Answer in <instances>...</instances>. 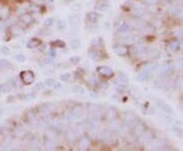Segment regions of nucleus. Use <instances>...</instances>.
Returning <instances> with one entry per match:
<instances>
[{"label":"nucleus","mask_w":183,"mask_h":151,"mask_svg":"<svg viewBox=\"0 0 183 151\" xmlns=\"http://www.w3.org/2000/svg\"><path fill=\"white\" fill-rule=\"evenodd\" d=\"M88 111L89 113V116H91V117L98 118V120L102 116V113H103V110H102V107L100 105L93 104V103L88 105Z\"/></svg>","instance_id":"nucleus-1"},{"label":"nucleus","mask_w":183,"mask_h":151,"mask_svg":"<svg viewBox=\"0 0 183 151\" xmlns=\"http://www.w3.org/2000/svg\"><path fill=\"white\" fill-rule=\"evenodd\" d=\"M20 79L24 85H31L35 81V75L32 71H24L20 73Z\"/></svg>","instance_id":"nucleus-2"},{"label":"nucleus","mask_w":183,"mask_h":151,"mask_svg":"<svg viewBox=\"0 0 183 151\" xmlns=\"http://www.w3.org/2000/svg\"><path fill=\"white\" fill-rule=\"evenodd\" d=\"M81 116H83V109H80L79 107H75L69 110V112L67 114V120L70 121H74L80 118Z\"/></svg>","instance_id":"nucleus-3"},{"label":"nucleus","mask_w":183,"mask_h":151,"mask_svg":"<svg viewBox=\"0 0 183 151\" xmlns=\"http://www.w3.org/2000/svg\"><path fill=\"white\" fill-rule=\"evenodd\" d=\"M91 146V139L88 136H83L77 139V148L80 150H87Z\"/></svg>","instance_id":"nucleus-4"},{"label":"nucleus","mask_w":183,"mask_h":151,"mask_svg":"<svg viewBox=\"0 0 183 151\" xmlns=\"http://www.w3.org/2000/svg\"><path fill=\"white\" fill-rule=\"evenodd\" d=\"M100 136H101L102 141L105 142L106 144H112V142L117 141L115 135H114L113 133H111V132H107V131H105V132L100 134Z\"/></svg>","instance_id":"nucleus-5"},{"label":"nucleus","mask_w":183,"mask_h":151,"mask_svg":"<svg viewBox=\"0 0 183 151\" xmlns=\"http://www.w3.org/2000/svg\"><path fill=\"white\" fill-rule=\"evenodd\" d=\"M97 73L100 76L105 77V78H110L113 76V71L112 68H110L109 67H99L97 69Z\"/></svg>","instance_id":"nucleus-6"},{"label":"nucleus","mask_w":183,"mask_h":151,"mask_svg":"<svg viewBox=\"0 0 183 151\" xmlns=\"http://www.w3.org/2000/svg\"><path fill=\"white\" fill-rule=\"evenodd\" d=\"M39 109H40V112L44 114V116H49V114L53 112V110H54V106L51 103H46V104L41 105Z\"/></svg>","instance_id":"nucleus-7"},{"label":"nucleus","mask_w":183,"mask_h":151,"mask_svg":"<svg viewBox=\"0 0 183 151\" xmlns=\"http://www.w3.org/2000/svg\"><path fill=\"white\" fill-rule=\"evenodd\" d=\"M87 19H88V22H89V23L96 24V23L99 22L100 14L98 13V12H96V11H91V12H89V13L87 14Z\"/></svg>","instance_id":"nucleus-8"},{"label":"nucleus","mask_w":183,"mask_h":151,"mask_svg":"<svg viewBox=\"0 0 183 151\" xmlns=\"http://www.w3.org/2000/svg\"><path fill=\"white\" fill-rule=\"evenodd\" d=\"M33 16L31 15V13H23V15H20V20H22V23L23 24H26V26H28V24H30L32 22H33Z\"/></svg>","instance_id":"nucleus-9"},{"label":"nucleus","mask_w":183,"mask_h":151,"mask_svg":"<svg viewBox=\"0 0 183 151\" xmlns=\"http://www.w3.org/2000/svg\"><path fill=\"white\" fill-rule=\"evenodd\" d=\"M114 52H115L117 55H124L127 53V47L122 46V45H118V46L114 47Z\"/></svg>","instance_id":"nucleus-10"},{"label":"nucleus","mask_w":183,"mask_h":151,"mask_svg":"<svg viewBox=\"0 0 183 151\" xmlns=\"http://www.w3.org/2000/svg\"><path fill=\"white\" fill-rule=\"evenodd\" d=\"M110 8V4L107 2V1H104V2H101V3H99L97 5V7H96V9L98 10V11H101V12H105V11H107L108 9Z\"/></svg>","instance_id":"nucleus-11"},{"label":"nucleus","mask_w":183,"mask_h":151,"mask_svg":"<svg viewBox=\"0 0 183 151\" xmlns=\"http://www.w3.org/2000/svg\"><path fill=\"white\" fill-rule=\"evenodd\" d=\"M77 139H79V134H77V132H75L74 130L69 131L68 134H67V140L69 142H74L77 140Z\"/></svg>","instance_id":"nucleus-12"},{"label":"nucleus","mask_w":183,"mask_h":151,"mask_svg":"<svg viewBox=\"0 0 183 151\" xmlns=\"http://www.w3.org/2000/svg\"><path fill=\"white\" fill-rule=\"evenodd\" d=\"M41 45V41L39 39H37V38H33L31 39L30 41H28V48H36V47H38Z\"/></svg>","instance_id":"nucleus-13"},{"label":"nucleus","mask_w":183,"mask_h":151,"mask_svg":"<svg viewBox=\"0 0 183 151\" xmlns=\"http://www.w3.org/2000/svg\"><path fill=\"white\" fill-rule=\"evenodd\" d=\"M106 116H107V118L109 121H114L115 118L117 117V112H116V110L114 109V108H110L108 109V111H107V114H106Z\"/></svg>","instance_id":"nucleus-14"},{"label":"nucleus","mask_w":183,"mask_h":151,"mask_svg":"<svg viewBox=\"0 0 183 151\" xmlns=\"http://www.w3.org/2000/svg\"><path fill=\"white\" fill-rule=\"evenodd\" d=\"M89 58H92L93 60H99L100 59V57H101V54H100V52L96 50V49H94V50H91L89 52Z\"/></svg>","instance_id":"nucleus-15"},{"label":"nucleus","mask_w":183,"mask_h":151,"mask_svg":"<svg viewBox=\"0 0 183 151\" xmlns=\"http://www.w3.org/2000/svg\"><path fill=\"white\" fill-rule=\"evenodd\" d=\"M72 92L74 94H79V95H84L85 93V90L83 86H79V85H76L74 87L72 88Z\"/></svg>","instance_id":"nucleus-16"},{"label":"nucleus","mask_w":183,"mask_h":151,"mask_svg":"<svg viewBox=\"0 0 183 151\" xmlns=\"http://www.w3.org/2000/svg\"><path fill=\"white\" fill-rule=\"evenodd\" d=\"M127 81H128V79H127V77H126L125 75H123V73H119L118 75V77H117V79H116V81H115V84H125V83H127Z\"/></svg>","instance_id":"nucleus-17"},{"label":"nucleus","mask_w":183,"mask_h":151,"mask_svg":"<svg viewBox=\"0 0 183 151\" xmlns=\"http://www.w3.org/2000/svg\"><path fill=\"white\" fill-rule=\"evenodd\" d=\"M79 19V16L77 15H71L70 18H69L68 22H69V24H70V26L72 28H76L77 24H79V19Z\"/></svg>","instance_id":"nucleus-18"},{"label":"nucleus","mask_w":183,"mask_h":151,"mask_svg":"<svg viewBox=\"0 0 183 151\" xmlns=\"http://www.w3.org/2000/svg\"><path fill=\"white\" fill-rule=\"evenodd\" d=\"M27 117H28V120L30 121H34L37 120V113L35 112V110H28V113H27Z\"/></svg>","instance_id":"nucleus-19"},{"label":"nucleus","mask_w":183,"mask_h":151,"mask_svg":"<svg viewBox=\"0 0 183 151\" xmlns=\"http://www.w3.org/2000/svg\"><path fill=\"white\" fill-rule=\"evenodd\" d=\"M22 32H23V30H22V28L20 27H18V26H13L11 28V33H12V35L13 36H19L20 34H22Z\"/></svg>","instance_id":"nucleus-20"},{"label":"nucleus","mask_w":183,"mask_h":151,"mask_svg":"<svg viewBox=\"0 0 183 151\" xmlns=\"http://www.w3.org/2000/svg\"><path fill=\"white\" fill-rule=\"evenodd\" d=\"M45 147H46L47 150H53L55 148V142H53L51 140H47L45 141Z\"/></svg>","instance_id":"nucleus-21"},{"label":"nucleus","mask_w":183,"mask_h":151,"mask_svg":"<svg viewBox=\"0 0 183 151\" xmlns=\"http://www.w3.org/2000/svg\"><path fill=\"white\" fill-rule=\"evenodd\" d=\"M102 44H103V41H102L101 38H96L92 41V46L94 48H98V47H101Z\"/></svg>","instance_id":"nucleus-22"},{"label":"nucleus","mask_w":183,"mask_h":151,"mask_svg":"<svg viewBox=\"0 0 183 151\" xmlns=\"http://www.w3.org/2000/svg\"><path fill=\"white\" fill-rule=\"evenodd\" d=\"M80 46V42H79V40H77V39H73L70 41V47L73 49V50H76V49H79Z\"/></svg>","instance_id":"nucleus-23"},{"label":"nucleus","mask_w":183,"mask_h":151,"mask_svg":"<svg viewBox=\"0 0 183 151\" xmlns=\"http://www.w3.org/2000/svg\"><path fill=\"white\" fill-rule=\"evenodd\" d=\"M28 147H30L31 149H39L40 146H39V141L36 140V139H34V140L30 141V143H28Z\"/></svg>","instance_id":"nucleus-24"},{"label":"nucleus","mask_w":183,"mask_h":151,"mask_svg":"<svg viewBox=\"0 0 183 151\" xmlns=\"http://www.w3.org/2000/svg\"><path fill=\"white\" fill-rule=\"evenodd\" d=\"M8 67H11V63L9 60H6V59H2L0 60V69L2 68H7Z\"/></svg>","instance_id":"nucleus-25"},{"label":"nucleus","mask_w":183,"mask_h":151,"mask_svg":"<svg viewBox=\"0 0 183 151\" xmlns=\"http://www.w3.org/2000/svg\"><path fill=\"white\" fill-rule=\"evenodd\" d=\"M15 60H18V62H24V61L27 60V57H26V55L24 54H23V53H19V54H18V55H15Z\"/></svg>","instance_id":"nucleus-26"},{"label":"nucleus","mask_w":183,"mask_h":151,"mask_svg":"<svg viewBox=\"0 0 183 151\" xmlns=\"http://www.w3.org/2000/svg\"><path fill=\"white\" fill-rule=\"evenodd\" d=\"M70 78H71V73H62V75L60 76V79L62 82H68L69 80H70Z\"/></svg>","instance_id":"nucleus-27"},{"label":"nucleus","mask_w":183,"mask_h":151,"mask_svg":"<svg viewBox=\"0 0 183 151\" xmlns=\"http://www.w3.org/2000/svg\"><path fill=\"white\" fill-rule=\"evenodd\" d=\"M54 23H55L54 19H53V18H49V19H47L46 20H45L44 24H45V26H46L47 28H50V27L53 26V24H54Z\"/></svg>","instance_id":"nucleus-28"},{"label":"nucleus","mask_w":183,"mask_h":151,"mask_svg":"<svg viewBox=\"0 0 183 151\" xmlns=\"http://www.w3.org/2000/svg\"><path fill=\"white\" fill-rule=\"evenodd\" d=\"M80 61V57L79 56H72L70 57V59H69V62H70L72 65H76Z\"/></svg>","instance_id":"nucleus-29"},{"label":"nucleus","mask_w":183,"mask_h":151,"mask_svg":"<svg viewBox=\"0 0 183 151\" xmlns=\"http://www.w3.org/2000/svg\"><path fill=\"white\" fill-rule=\"evenodd\" d=\"M54 80L52 79V78H47L46 80H45V82H44V84L47 86V87H52L53 85H54Z\"/></svg>","instance_id":"nucleus-30"},{"label":"nucleus","mask_w":183,"mask_h":151,"mask_svg":"<svg viewBox=\"0 0 183 151\" xmlns=\"http://www.w3.org/2000/svg\"><path fill=\"white\" fill-rule=\"evenodd\" d=\"M45 87H46V85H45L44 83H38L36 86H35V90L36 91H43V90L45 89Z\"/></svg>","instance_id":"nucleus-31"},{"label":"nucleus","mask_w":183,"mask_h":151,"mask_svg":"<svg viewBox=\"0 0 183 151\" xmlns=\"http://www.w3.org/2000/svg\"><path fill=\"white\" fill-rule=\"evenodd\" d=\"M128 28H129L128 24H122V26H119L118 27V33H124L128 30Z\"/></svg>","instance_id":"nucleus-32"},{"label":"nucleus","mask_w":183,"mask_h":151,"mask_svg":"<svg viewBox=\"0 0 183 151\" xmlns=\"http://www.w3.org/2000/svg\"><path fill=\"white\" fill-rule=\"evenodd\" d=\"M30 10L33 11V12H39L40 11V6L38 5V4H31Z\"/></svg>","instance_id":"nucleus-33"},{"label":"nucleus","mask_w":183,"mask_h":151,"mask_svg":"<svg viewBox=\"0 0 183 151\" xmlns=\"http://www.w3.org/2000/svg\"><path fill=\"white\" fill-rule=\"evenodd\" d=\"M36 98V94L35 93H28L26 97H24V99H26L27 101H30V100H33Z\"/></svg>","instance_id":"nucleus-34"},{"label":"nucleus","mask_w":183,"mask_h":151,"mask_svg":"<svg viewBox=\"0 0 183 151\" xmlns=\"http://www.w3.org/2000/svg\"><path fill=\"white\" fill-rule=\"evenodd\" d=\"M53 44L55 45V46H57V47H64L65 46V43L63 42V41H61V40H56L55 42H53Z\"/></svg>","instance_id":"nucleus-35"},{"label":"nucleus","mask_w":183,"mask_h":151,"mask_svg":"<svg viewBox=\"0 0 183 151\" xmlns=\"http://www.w3.org/2000/svg\"><path fill=\"white\" fill-rule=\"evenodd\" d=\"M57 27H58L59 30H63V29L65 28V23L62 19H59L58 22H57Z\"/></svg>","instance_id":"nucleus-36"},{"label":"nucleus","mask_w":183,"mask_h":151,"mask_svg":"<svg viewBox=\"0 0 183 151\" xmlns=\"http://www.w3.org/2000/svg\"><path fill=\"white\" fill-rule=\"evenodd\" d=\"M1 51H2L3 54H6V55L10 54V49L8 48V47H6V46H3V47L1 48Z\"/></svg>","instance_id":"nucleus-37"},{"label":"nucleus","mask_w":183,"mask_h":151,"mask_svg":"<svg viewBox=\"0 0 183 151\" xmlns=\"http://www.w3.org/2000/svg\"><path fill=\"white\" fill-rule=\"evenodd\" d=\"M53 87H54L55 90H59V89H61V87H62V85H61L60 83H54Z\"/></svg>","instance_id":"nucleus-38"},{"label":"nucleus","mask_w":183,"mask_h":151,"mask_svg":"<svg viewBox=\"0 0 183 151\" xmlns=\"http://www.w3.org/2000/svg\"><path fill=\"white\" fill-rule=\"evenodd\" d=\"M49 55H50V56H52V57L56 56V51L54 50V49H51V50L49 51Z\"/></svg>","instance_id":"nucleus-39"},{"label":"nucleus","mask_w":183,"mask_h":151,"mask_svg":"<svg viewBox=\"0 0 183 151\" xmlns=\"http://www.w3.org/2000/svg\"><path fill=\"white\" fill-rule=\"evenodd\" d=\"M44 62L46 63V64H49V63L52 62V60H51V58H45L44 59Z\"/></svg>","instance_id":"nucleus-40"}]
</instances>
